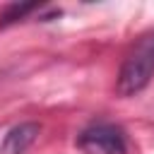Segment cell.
Listing matches in <instances>:
<instances>
[{
	"mask_svg": "<svg viewBox=\"0 0 154 154\" xmlns=\"http://www.w3.org/2000/svg\"><path fill=\"white\" fill-rule=\"evenodd\" d=\"M152 75H154V31L144 34L125 55L116 89L120 96H135L149 84Z\"/></svg>",
	"mask_w": 154,
	"mask_h": 154,
	"instance_id": "6da1fadb",
	"label": "cell"
},
{
	"mask_svg": "<svg viewBox=\"0 0 154 154\" xmlns=\"http://www.w3.org/2000/svg\"><path fill=\"white\" fill-rule=\"evenodd\" d=\"M84 154H125V135L113 123H94L77 137Z\"/></svg>",
	"mask_w": 154,
	"mask_h": 154,
	"instance_id": "7a4b0ae2",
	"label": "cell"
},
{
	"mask_svg": "<svg viewBox=\"0 0 154 154\" xmlns=\"http://www.w3.org/2000/svg\"><path fill=\"white\" fill-rule=\"evenodd\" d=\"M38 137V125L36 123H22L17 128H12L2 142V152L5 154H24L34 140Z\"/></svg>",
	"mask_w": 154,
	"mask_h": 154,
	"instance_id": "3957f363",
	"label": "cell"
},
{
	"mask_svg": "<svg viewBox=\"0 0 154 154\" xmlns=\"http://www.w3.org/2000/svg\"><path fill=\"white\" fill-rule=\"evenodd\" d=\"M38 5H10L7 7V12L2 14V24H10V22H14V19H22L26 12H31V10H36Z\"/></svg>",
	"mask_w": 154,
	"mask_h": 154,
	"instance_id": "277c9868",
	"label": "cell"
}]
</instances>
